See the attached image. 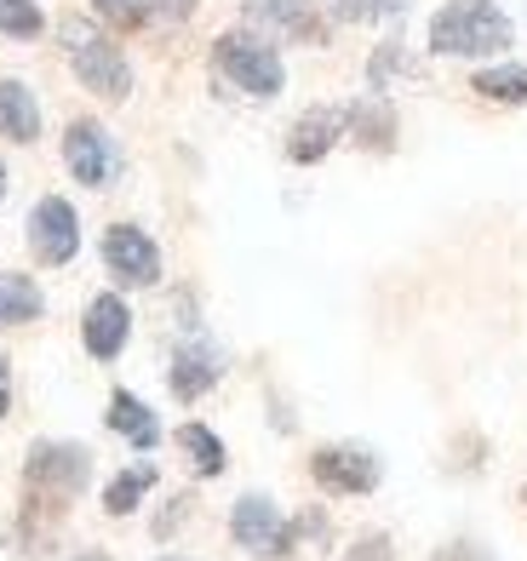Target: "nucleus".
<instances>
[{
  "label": "nucleus",
  "instance_id": "nucleus-1",
  "mask_svg": "<svg viewBox=\"0 0 527 561\" xmlns=\"http://www.w3.org/2000/svg\"><path fill=\"white\" fill-rule=\"evenodd\" d=\"M511 46V18L493 0H447L431 18V53L442 58H493Z\"/></svg>",
  "mask_w": 527,
  "mask_h": 561
},
{
  "label": "nucleus",
  "instance_id": "nucleus-2",
  "mask_svg": "<svg viewBox=\"0 0 527 561\" xmlns=\"http://www.w3.org/2000/svg\"><path fill=\"white\" fill-rule=\"evenodd\" d=\"M64 53H69L75 81H81L87 92L110 98V104H121V98L133 92V69H127V58H121V46H115L104 30H92V23L69 18V23H64Z\"/></svg>",
  "mask_w": 527,
  "mask_h": 561
},
{
  "label": "nucleus",
  "instance_id": "nucleus-3",
  "mask_svg": "<svg viewBox=\"0 0 527 561\" xmlns=\"http://www.w3.org/2000/svg\"><path fill=\"white\" fill-rule=\"evenodd\" d=\"M213 64H218L224 81L241 87L247 98H275L287 87V69H282V58H275V46H264L253 35H224L213 46Z\"/></svg>",
  "mask_w": 527,
  "mask_h": 561
},
{
  "label": "nucleus",
  "instance_id": "nucleus-4",
  "mask_svg": "<svg viewBox=\"0 0 527 561\" xmlns=\"http://www.w3.org/2000/svg\"><path fill=\"white\" fill-rule=\"evenodd\" d=\"M23 476H30V488L46 493V499H75L92 481V453L75 447V442H35Z\"/></svg>",
  "mask_w": 527,
  "mask_h": 561
},
{
  "label": "nucleus",
  "instance_id": "nucleus-5",
  "mask_svg": "<svg viewBox=\"0 0 527 561\" xmlns=\"http://www.w3.org/2000/svg\"><path fill=\"white\" fill-rule=\"evenodd\" d=\"M30 247H35V259L53 264V270L81 252V218H75V207H69L64 195L35 201V213H30Z\"/></svg>",
  "mask_w": 527,
  "mask_h": 561
},
{
  "label": "nucleus",
  "instance_id": "nucleus-6",
  "mask_svg": "<svg viewBox=\"0 0 527 561\" xmlns=\"http://www.w3.org/2000/svg\"><path fill=\"white\" fill-rule=\"evenodd\" d=\"M104 264H110L115 280H127V287H156L161 280V252L138 224H110L104 229Z\"/></svg>",
  "mask_w": 527,
  "mask_h": 561
},
{
  "label": "nucleus",
  "instance_id": "nucleus-7",
  "mask_svg": "<svg viewBox=\"0 0 527 561\" xmlns=\"http://www.w3.org/2000/svg\"><path fill=\"white\" fill-rule=\"evenodd\" d=\"M230 533H236V545L241 550H253V556H287L298 533L282 522V510H275L264 493H247L236 504V516H230Z\"/></svg>",
  "mask_w": 527,
  "mask_h": 561
},
{
  "label": "nucleus",
  "instance_id": "nucleus-8",
  "mask_svg": "<svg viewBox=\"0 0 527 561\" xmlns=\"http://www.w3.org/2000/svg\"><path fill=\"white\" fill-rule=\"evenodd\" d=\"M64 161H69V172L81 178L87 190H104L115 178V167H121L110 133H104V126H92V121H75L64 133Z\"/></svg>",
  "mask_w": 527,
  "mask_h": 561
},
{
  "label": "nucleus",
  "instance_id": "nucleus-9",
  "mask_svg": "<svg viewBox=\"0 0 527 561\" xmlns=\"http://www.w3.org/2000/svg\"><path fill=\"white\" fill-rule=\"evenodd\" d=\"M310 476L328 493H373V488H379V458L356 453V447H321L310 458Z\"/></svg>",
  "mask_w": 527,
  "mask_h": 561
},
{
  "label": "nucleus",
  "instance_id": "nucleus-10",
  "mask_svg": "<svg viewBox=\"0 0 527 561\" xmlns=\"http://www.w3.org/2000/svg\"><path fill=\"white\" fill-rule=\"evenodd\" d=\"M247 18L270 35H287L305 46L328 41V23H321V12H310V0H247Z\"/></svg>",
  "mask_w": 527,
  "mask_h": 561
},
{
  "label": "nucleus",
  "instance_id": "nucleus-11",
  "mask_svg": "<svg viewBox=\"0 0 527 561\" xmlns=\"http://www.w3.org/2000/svg\"><path fill=\"white\" fill-rule=\"evenodd\" d=\"M127 333H133V316H127V304H121L115 293H104V298L87 304L81 339H87V350L98 355V362H115V355L127 350Z\"/></svg>",
  "mask_w": 527,
  "mask_h": 561
},
{
  "label": "nucleus",
  "instance_id": "nucleus-12",
  "mask_svg": "<svg viewBox=\"0 0 527 561\" xmlns=\"http://www.w3.org/2000/svg\"><path fill=\"white\" fill-rule=\"evenodd\" d=\"M350 133V115L344 110H310L305 121L293 126V138H287V156L298 161V167H316L321 156H328V149L339 144Z\"/></svg>",
  "mask_w": 527,
  "mask_h": 561
},
{
  "label": "nucleus",
  "instance_id": "nucleus-13",
  "mask_svg": "<svg viewBox=\"0 0 527 561\" xmlns=\"http://www.w3.org/2000/svg\"><path fill=\"white\" fill-rule=\"evenodd\" d=\"M0 138H12V144L41 138V104L23 81H0Z\"/></svg>",
  "mask_w": 527,
  "mask_h": 561
},
{
  "label": "nucleus",
  "instance_id": "nucleus-14",
  "mask_svg": "<svg viewBox=\"0 0 527 561\" xmlns=\"http://www.w3.org/2000/svg\"><path fill=\"white\" fill-rule=\"evenodd\" d=\"M218 355L207 344H184L179 355H172V396L179 401H195V396H207L218 385Z\"/></svg>",
  "mask_w": 527,
  "mask_h": 561
},
{
  "label": "nucleus",
  "instance_id": "nucleus-15",
  "mask_svg": "<svg viewBox=\"0 0 527 561\" xmlns=\"http://www.w3.org/2000/svg\"><path fill=\"white\" fill-rule=\"evenodd\" d=\"M110 430H121V436H127L138 453H149V447L161 442L156 413H149V407H144L133 390H115V396H110Z\"/></svg>",
  "mask_w": 527,
  "mask_h": 561
},
{
  "label": "nucleus",
  "instance_id": "nucleus-16",
  "mask_svg": "<svg viewBox=\"0 0 527 561\" xmlns=\"http://www.w3.org/2000/svg\"><path fill=\"white\" fill-rule=\"evenodd\" d=\"M46 310V298L30 275H0V327H23Z\"/></svg>",
  "mask_w": 527,
  "mask_h": 561
},
{
  "label": "nucleus",
  "instance_id": "nucleus-17",
  "mask_svg": "<svg viewBox=\"0 0 527 561\" xmlns=\"http://www.w3.org/2000/svg\"><path fill=\"white\" fill-rule=\"evenodd\" d=\"M350 133H356V144L367 149H390L396 144V115L379 104V98H362V104H350Z\"/></svg>",
  "mask_w": 527,
  "mask_h": 561
},
{
  "label": "nucleus",
  "instance_id": "nucleus-18",
  "mask_svg": "<svg viewBox=\"0 0 527 561\" xmlns=\"http://www.w3.org/2000/svg\"><path fill=\"white\" fill-rule=\"evenodd\" d=\"M156 488V465H133V470H121L115 481H110V493H104V510L110 516H133L138 510V499Z\"/></svg>",
  "mask_w": 527,
  "mask_h": 561
},
{
  "label": "nucleus",
  "instance_id": "nucleus-19",
  "mask_svg": "<svg viewBox=\"0 0 527 561\" xmlns=\"http://www.w3.org/2000/svg\"><path fill=\"white\" fill-rule=\"evenodd\" d=\"M476 92L493 98V104H527V69H522V64L482 69V75H476Z\"/></svg>",
  "mask_w": 527,
  "mask_h": 561
},
{
  "label": "nucleus",
  "instance_id": "nucleus-20",
  "mask_svg": "<svg viewBox=\"0 0 527 561\" xmlns=\"http://www.w3.org/2000/svg\"><path fill=\"white\" fill-rule=\"evenodd\" d=\"M179 447L195 458L201 476H218V470H224V442L213 436L207 424H184V430H179Z\"/></svg>",
  "mask_w": 527,
  "mask_h": 561
},
{
  "label": "nucleus",
  "instance_id": "nucleus-21",
  "mask_svg": "<svg viewBox=\"0 0 527 561\" xmlns=\"http://www.w3.org/2000/svg\"><path fill=\"white\" fill-rule=\"evenodd\" d=\"M0 35L35 41L41 35V7H35V0H0Z\"/></svg>",
  "mask_w": 527,
  "mask_h": 561
},
{
  "label": "nucleus",
  "instance_id": "nucleus-22",
  "mask_svg": "<svg viewBox=\"0 0 527 561\" xmlns=\"http://www.w3.org/2000/svg\"><path fill=\"white\" fill-rule=\"evenodd\" d=\"M333 12L350 23H379V18H401L408 0H333Z\"/></svg>",
  "mask_w": 527,
  "mask_h": 561
},
{
  "label": "nucleus",
  "instance_id": "nucleus-23",
  "mask_svg": "<svg viewBox=\"0 0 527 561\" xmlns=\"http://www.w3.org/2000/svg\"><path fill=\"white\" fill-rule=\"evenodd\" d=\"M98 12H104L115 30H144V23L156 18V0H98Z\"/></svg>",
  "mask_w": 527,
  "mask_h": 561
},
{
  "label": "nucleus",
  "instance_id": "nucleus-24",
  "mask_svg": "<svg viewBox=\"0 0 527 561\" xmlns=\"http://www.w3.org/2000/svg\"><path fill=\"white\" fill-rule=\"evenodd\" d=\"M344 561H390V539H379V533H373V539H362Z\"/></svg>",
  "mask_w": 527,
  "mask_h": 561
},
{
  "label": "nucleus",
  "instance_id": "nucleus-25",
  "mask_svg": "<svg viewBox=\"0 0 527 561\" xmlns=\"http://www.w3.org/2000/svg\"><path fill=\"white\" fill-rule=\"evenodd\" d=\"M436 561H488L476 545H447V550H436Z\"/></svg>",
  "mask_w": 527,
  "mask_h": 561
},
{
  "label": "nucleus",
  "instance_id": "nucleus-26",
  "mask_svg": "<svg viewBox=\"0 0 527 561\" xmlns=\"http://www.w3.org/2000/svg\"><path fill=\"white\" fill-rule=\"evenodd\" d=\"M7 407H12V373H7V362H0V419H7Z\"/></svg>",
  "mask_w": 527,
  "mask_h": 561
},
{
  "label": "nucleus",
  "instance_id": "nucleus-27",
  "mask_svg": "<svg viewBox=\"0 0 527 561\" xmlns=\"http://www.w3.org/2000/svg\"><path fill=\"white\" fill-rule=\"evenodd\" d=\"M167 12H172V18H190V12H195V0H167Z\"/></svg>",
  "mask_w": 527,
  "mask_h": 561
},
{
  "label": "nucleus",
  "instance_id": "nucleus-28",
  "mask_svg": "<svg viewBox=\"0 0 527 561\" xmlns=\"http://www.w3.org/2000/svg\"><path fill=\"white\" fill-rule=\"evenodd\" d=\"M75 561H110V556H98V550H92V556H75Z\"/></svg>",
  "mask_w": 527,
  "mask_h": 561
},
{
  "label": "nucleus",
  "instance_id": "nucleus-29",
  "mask_svg": "<svg viewBox=\"0 0 527 561\" xmlns=\"http://www.w3.org/2000/svg\"><path fill=\"white\" fill-rule=\"evenodd\" d=\"M0 195H7V167H0Z\"/></svg>",
  "mask_w": 527,
  "mask_h": 561
},
{
  "label": "nucleus",
  "instance_id": "nucleus-30",
  "mask_svg": "<svg viewBox=\"0 0 527 561\" xmlns=\"http://www.w3.org/2000/svg\"><path fill=\"white\" fill-rule=\"evenodd\" d=\"M161 561H184V556H161Z\"/></svg>",
  "mask_w": 527,
  "mask_h": 561
}]
</instances>
